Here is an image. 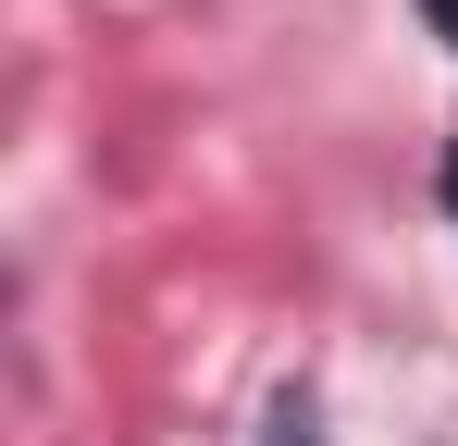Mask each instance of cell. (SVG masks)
<instances>
[{"mask_svg":"<svg viewBox=\"0 0 458 446\" xmlns=\"http://www.w3.org/2000/svg\"><path fill=\"white\" fill-rule=\"evenodd\" d=\"M446 211H458V149H446Z\"/></svg>","mask_w":458,"mask_h":446,"instance_id":"3957f363","label":"cell"},{"mask_svg":"<svg viewBox=\"0 0 458 446\" xmlns=\"http://www.w3.org/2000/svg\"><path fill=\"white\" fill-rule=\"evenodd\" d=\"M260 446H322V434H310V409H285V422H273Z\"/></svg>","mask_w":458,"mask_h":446,"instance_id":"6da1fadb","label":"cell"},{"mask_svg":"<svg viewBox=\"0 0 458 446\" xmlns=\"http://www.w3.org/2000/svg\"><path fill=\"white\" fill-rule=\"evenodd\" d=\"M421 13H434V38H458V0H421Z\"/></svg>","mask_w":458,"mask_h":446,"instance_id":"7a4b0ae2","label":"cell"}]
</instances>
